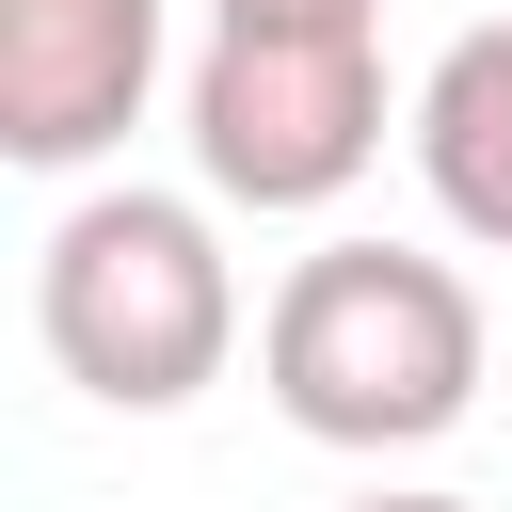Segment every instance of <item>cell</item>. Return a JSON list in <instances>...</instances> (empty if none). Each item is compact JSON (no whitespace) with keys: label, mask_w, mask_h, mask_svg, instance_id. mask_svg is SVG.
<instances>
[{"label":"cell","mask_w":512,"mask_h":512,"mask_svg":"<svg viewBox=\"0 0 512 512\" xmlns=\"http://www.w3.org/2000/svg\"><path fill=\"white\" fill-rule=\"evenodd\" d=\"M224 192H80L48 240H32V336L48 368L96 400V416H192L224 368H240V256L208 224Z\"/></svg>","instance_id":"obj_2"},{"label":"cell","mask_w":512,"mask_h":512,"mask_svg":"<svg viewBox=\"0 0 512 512\" xmlns=\"http://www.w3.org/2000/svg\"><path fill=\"white\" fill-rule=\"evenodd\" d=\"M176 128H192V192L304 224L384 160V128H416V96L384 80V32H208Z\"/></svg>","instance_id":"obj_3"},{"label":"cell","mask_w":512,"mask_h":512,"mask_svg":"<svg viewBox=\"0 0 512 512\" xmlns=\"http://www.w3.org/2000/svg\"><path fill=\"white\" fill-rule=\"evenodd\" d=\"M208 32H384V0H208Z\"/></svg>","instance_id":"obj_6"},{"label":"cell","mask_w":512,"mask_h":512,"mask_svg":"<svg viewBox=\"0 0 512 512\" xmlns=\"http://www.w3.org/2000/svg\"><path fill=\"white\" fill-rule=\"evenodd\" d=\"M176 64V0H0V160L96 176Z\"/></svg>","instance_id":"obj_4"},{"label":"cell","mask_w":512,"mask_h":512,"mask_svg":"<svg viewBox=\"0 0 512 512\" xmlns=\"http://www.w3.org/2000/svg\"><path fill=\"white\" fill-rule=\"evenodd\" d=\"M336 512H480V496H448V480H368V496H336Z\"/></svg>","instance_id":"obj_7"},{"label":"cell","mask_w":512,"mask_h":512,"mask_svg":"<svg viewBox=\"0 0 512 512\" xmlns=\"http://www.w3.org/2000/svg\"><path fill=\"white\" fill-rule=\"evenodd\" d=\"M480 368H496V320L448 256L416 240H304L256 304V384L304 448L336 464H400V448H448L480 416Z\"/></svg>","instance_id":"obj_1"},{"label":"cell","mask_w":512,"mask_h":512,"mask_svg":"<svg viewBox=\"0 0 512 512\" xmlns=\"http://www.w3.org/2000/svg\"><path fill=\"white\" fill-rule=\"evenodd\" d=\"M416 192H432V224L448 240H480V256H512V16H480L464 48H432V80H416Z\"/></svg>","instance_id":"obj_5"}]
</instances>
